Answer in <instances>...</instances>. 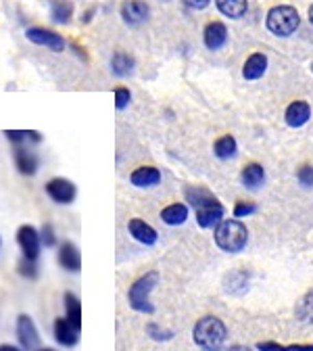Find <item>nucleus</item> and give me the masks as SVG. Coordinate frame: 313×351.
<instances>
[{
  "label": "nucleus",
  "mask_w": 313,
  "mask_h": 351,
  "mask_svg": "<svg viewBox=\"0 0 313 351\" xmlns=\"http://www.w3.org/2000/svg\"><path fill=\"white\" fill-rule=\"evenodd\" d=\"M186 199L197 211V222L201 228H213L223 219V205L207 189H188Z\"/></svg>",
  "instance_id": "nucleus-1"
},
{
  "label": "nucleus",
  "mask_w": 313,
  "mask_h": 351,
  "mask_svg": "<svg viewBox=\"0 0 313 351\" xmlns=\"http://www.w3.org/2000/svg\"><path fill=\"white\" fill-rule=\"evenodd\" d=\"M226 339H228V328L215 316L201 318L192 328V341L203 351H221Z\"/></svg>",
  "instance_id": "nucleus-2"
},
{
  "label": "nucleus",
  "mask_w": 313,
  "mask_h": 351,
  "mask_svg": "<svg viewBox=\"0 0 313 351\" xmlns=\"http://www.w3.org/2000/svg\"><path fill=\"white\" fill-rule=\"evenodd\" d=\"M249 243L247 226L238 219H221L215 226V245L226 253H240Z\"/></svg>",
  "instance_id": "nucleus-3"
},
{
  "label": "nucleus",
  "mask_w": 313,
  "mask_h": 351,
  "mask_svg": "<svg viewBox=\"0 0 313 351\" xmlns=\"http://www.w3.org/2000/svg\"><path fill=\"white\" fill-rule=\"evenodd\" d=\"M159 282V274L157 272H147L140 278H136L132 282L129 291H127V301L129 307L138 314H155V305L151 303V293L155 291Z\"/></svg>",
  "instance_id": "nucleus-4"
},
{
  "label": "nucleus",
  "mask_w": 313,
  "mask_h": 351,
  "mask_svg": "<svg viewBox=\"0 0 313 351\" xmlns=\"http://www.w3.org/2000/svg\"><path fill=\"white\" fill-rule=\"evenodd\" d=\"M299 13L297 9L282 5V7H274L270 13H267V29H270L274 36H290L297 27H299Z\"/></svg>",
  "instance_id": "nucleus-5"
},
{
  "label": "nucleus",
  "mask_w": 313,
  "mask_h": 351,
  "mask_svg": "<svg viewBox=\"0 0 313 351\" xmlns=\"http://www.w3.org/2000/svg\"><path fill=\"white\" fill-rule=\"evenodd\" d=\"M15 332H17L19 347L23 351H36L40 347V330H38L36 322L32 320V316L19 314L17 322H15Z\"/></svg>",
  "instance_id": "nucleus-6"
},
{
  "label": "nucleus",
  "mask_w": 313,
  "mask_h": 351,
  "mask_svg": "<svg viewBox=\"0 0 313 351\" xmlns=\"http://www.w3.org/2000/svg\"><path fill=\"white\" fill-rule=\"evenodd\" d=\"M17 245L23 253V257L32 259V261H38L40 257V251H42V239H40V232L25 224L17 230Z\"/></svg>",
  "instance_id": "nucleus-7"
},
{
  "label": "nucleus",
  "mask_w": 313,
  "mask_h": 351,
  "mask_svg": "<svg viewBox=\"0 0 313 351\" xmlns=\"http://www.w3.org/2000/svg\"><path fill=\"white\" fill-rule=\"evenodd\" d=\"M44 189H47V195L59 205H69L77 197L75 184L71 180H67V178H53V180L47 182V186H44Z\"/></svg>",
  "instance_id": "nucleus-8"
},
{
  "label": "nucleus",
  "mask_w": 313,
  "mask_h": 351,
  "mask_svg": "<svg viewBox=\"0 0 313 351\" xmlns=\"http://www.w3.org/2000/svg\"><path fill=\"white\" fill-rule=\"evenodd\" d=\"M25 36H27L29 42L38 44V47H47V49H51V51H55V53H61V51L65 49V40H63V36H59L57 32L47 29V27H29V29L25 32Z\"/></svg>",
  "instance_id": "nucleus-9"
},
{
  "label": "nucleus",
  "mask_w": 313,
  "mask_h": 351,
  "mask_svg": "<svg viewBox=\"0 0 313 351\" xmlns=\"http://www.w3.org/2000/svg\"><path fill=\"white\" fill-rule=\"evenodd\" d=\"M149 15H151L149 5L142 3V0H125L121 5V19L132 27L142 25L149 19Z\"/></svg>",
  "instance_id": "nucleus-10"
},
{
  "label": "nucleus",
  "mask_w": 313,
  "mask_h": 351,
  "mask_svg": "<svg viewBox=\"0 0 313 351\" xmlns=\"http://www.w3.org/2000/svg\"><path fill=\"white\" fill-rule=\"evenodd\" d=\"M127 232L132 234V239H134V241L140 243V245H147V247H153V245L157 243V239H159L157 230H155L151 224H147L145 219H140V217L129 219Z\"/></svg>",
  "instance_id": "nucleus-11"
},
{
  "label": "nucleus",
  "mask_w": 313,
  "mask_h": 351,
  "mask_svg": "<svg viewBox=\"0 0 313 351\" xmlns=\"http://www.w3.org/2000/svg\"><path fill=\"white\" fill-rule=\"evenodd\" d=\"M57 261H59V266H61L65 272L75 274V272L82 270V255H79V249H77L73 243H69V241H65V243L59 247Z\"/></svg>",
  "instance_id": "nucleus-12"
},
{
  "label": "nucleus",
  "mask_w": 313,
  "mask_h": 351,
  "mask_svg": "<svg viewBox=\"0 0 313 351\" xmlns=\"http://www.w3.org/2000/svg\"><path fill=\"white\" fill-rule=\"evenodd\" d=\"M55 341L63 347H75L79 343V328L73 326L67 318H57L53 324Z\"/></svg>",
  "instance_id": "nucleus-13"
},
{
  "label": "nucleus",
  "mask_w": 313,
  "mask_h": 351,
  "mask_svg": "<svg viewBox=\"0 0 313 351\" xmlns=\"http://www.w3.org/2000/svg\"><path fill=\"white\" fill-rule=\"evenodd\" d=\"M129 182L138 189H151V186H157L161 182V171L153 165H140L132 171L129 176Z\"/></svg>",
  "instance_id": "nucleus-14"
},
{
  "label": "nucleus",
  "mask_w": 313,
  "mask_h": 351,
  "mask_svg": "<svg viewBox=\"0 0 313 351\" xmlns=\"http://www.w3.org/2000/svg\"><path fill=\"white\" fill-rule=\"evenodd\" d=\"M203 38H205V47L209 51H219L223 44H226V40H228V29H226V25H223V23L213 21V23H209L205 27V36Z\"/></svg>",
  "instance_id": "nucleus-15"
},
{
  "label": "nucleus",
  "mask_w": 313,
  "mask_h": 351,
  "mask_svg": "<svg viewBox=\"0 0 313 351\" xmlns=\"http://www.w3.org/2000/svg\"><path fill=\"white\" fill-rule=\"evenodd\" d=\"M309 117H311V107L305 101L290 103L288 109H286V115H284V119H286V123L290 128H303L309 121Z\"/></svg>",
  "instance_id": "nucleus-16"
},
{
  "label": "nucleus",
  "mask_w": 313,
  "mask_h": 351,
  "mask_svg": "<svg viewBox=\"0 0 313 351\" xmlns=\"http://www.w3.org/2000/svg\"><path fill=\"white\" fill-rule=\"evenodd\" d=\"M159 215L167 226H182L188 219V207L184 203H171L165 209H161Z\"/></svg>",
  "instance_id": "nucleus-17"
},
{
  "label": "nucleus",
  "mask_w": 313,
  "mask_h": 351,
  "mask_svg": "<svg viewBox=\"0 0 313 351\" xmlns=\"http://www.w3.org/2000/svg\"><path fill=\"white\" fill-rule=\"evenodd\" d=\"M13 155H15V165H17L19 173H23V176H34V173L38 171V157H36L34 153H29L25 147L17 145Z\"/></svg>",
  "instance_id": "nucleus-18"
},
{
  "label": "nucleus",
  "mask_w": 313,
  "mask_h": 351,
  "mask_svg": "<svg viewBox=\"0 0 313 351\" xmlns=\"http://www.w3.org/2000/svg\"><path fill=\"white\" fill-rule=\"evenodd\" d=\"M240 182L249 189V191H257L263 186L265 182V169L259 163H249L242 173H240Z\"/></svg>",
  "instance_id": "nucleus-19"
},
{
  "label": "nucleus",
  "mask_w": 313,
  "mask_h": 351,
  "mask_svg": "<svg viewBox=\"0 0 313 351\" xmlns=\"http://www.w3.org/2000/svg\"><path fill=\"white\" fill-rule=\"evenodd\" d=\"M265 69H267V57L263 53H253L242 67V75L245 80H259L265 73Z\"/></svg>",
  "instance_id": "nucleus-20"
},
{
  "label": "nucleus",
  "mask_w": 313,
  "mask_h": 351,
  "mask_svg": "<svg viewBox=\"0 0 313 351\" xmlns=\"http://www.w3.org/2000/svg\"><path fill=\"white\" fill-rule=\"evenodd\" d=\"M63 303H65V318L73 326L82 328V303H79V299L73 293H65Z\"/></svg>",
  "instance_id": "nucleus-21"
},
{
  "label": "nucleus",
  "mask_w": 313,
  "mask_h": 351,
  "mask_svg": "<svg viewBox=\"0 0 313 351\" xmlns=\"http://www.w3.org/2000/svg\"><path fill=\"white\" fill-rule=\"evenodd\" d=\"M219 13H223L230 19H238L247 13V0H215Z\"/></svg>",
  "instance_id": "nucleus-22"
},
{
  "label": "nucleus",
  "mask_w": 313,
  "mask_h": 351,
  "mask_svg": "<svg viewBox=\"0 0 313 351\" xmlns=\"http://www.w3.org/2000/svg\"><path fill=\"white\" fill-rule=\"evenodd\" d=\"M226 291L232 295H240L249 291V274L245 270H234L226 276Z\"/></svg>",
  "instance_id": "nucleus-23"
},
{
  "label": "nucleus",
  "mask_w": 313,
  "mask_h": 351,
  "mask_svg": "<svg viewBox=\"0 0 313 351\" xmlns=\"http://www.w3.org/2000/svg\"><path fill=\"white\" fill-rule=\"evenodd\" d=\"M134 59L127 55V53H115L113 55V59H111V69H113V73L115 75H119V77H125V75H129L132 71H134Z\"/></svg>",
  "instance_id": "nucleus-24"
},
{
  "label": "nucleus",
  "mask_w": 313,
  "mask_h": 351,
  "mask_svg": "<svg viewBox=\"0 0 313 351\" xmlns=\"http://www.w3.org/2000/svg\"><path fill=\"white\" fill-rule=\"evenodd\" d=\"M213 151H215L217 159H232V157L236 155L238 147H236L234 136H221V138H217V141H215Z\"/></svg>",
  "instance_id": "nucleus-25"
},
{
  "label": "nucleus",
  "mask_w": 313,
  "mask_h": 351,
  "mask_svg": "<svg viewBox=\"0 0 313 351\" xmlns=\"http://www.w3.org/2000/svg\"><path fill=\"white\" fill-rule=\"evenodd\" d=\"M297 320L303 324H313V291L307 293L299 303H297Z\"/></svg>",
  "instance_id": "nucleus-26"
},
{
  "label": "nucleus",
  "mask_w": 313,
  "mask_h": 351,
  "mask_svg": "<svg viewBox=\"0 0 313 351\" xmlns=\"http://www.w3.org/2000/svg\"><path fill=\"white\" fill-rule=\"evenodd\" d=\"M5 136L17 147V145H23L25 141H32V143H40L42 141V134L36 130H5Z\"/></svg>",
  "instance_id": "nucleus-27"
},
{
  "label": "nucleus",
  "mask_w": 313,
  "mask_h": 351,
  "mask_svg": "<svg viewBox=\"0 0 313 351\" xmlns=\"http://www.w3.org/2000/svg\"><path fill=\"white\" fill-rule=\"evenodd\" d=\"M73 15V5L69 0H55L53 3V21L55 23H69Z\"/></svg>",
  "instance_id": "nucleus-28"
},
{
  "label": "nucleus",
  "mask_w": 313,
  "mask_h": 351,
  "mask_svg": "<svg viewBox=\"0 0 313 351\" xmlns=\"http://www.w3.org/2000/svg\"><path fill=\"white\" fill-rule=\"evenodd\" d=\"M259 351H313V345H278V343H259Z\"/></svg>",
  "instance_id": "nucleus-29"
},
{
  "label": "nucleus",
  "mask_w": 313,
  "mask_h": 351,
  "mask_svg": "<svg viewBox=\"0 0 313 351\" xmlns=\"http://www.w3.org/2000/svg\"><path fill=\"white\" fill-rule=\"evenodd\" d=\"M17 272L23 278H27V280H36L38 278V263L32 261V259H27V257H21L19 266H17Z\"/></svg>",
  "instance_id": "nucleus-30"
},
{
  "label": "nucleus",
  "mask_w": 313,
  "mask_h": 351,
  "mask_svg": "<svg viewBox=\"0 0 313 351\" xmlns=\"http://www.w3.org/2000/svg\"><path fill=\"white\" fill-rule=\"evenodd\" d=\"M147 335H149L153 341H169V339H173V332H171V330H165V328H161V326L155 324V322H151V324L147 326Z\"/></svg>",
  "instance_id": "nucleus-31"
},
{
  "label": "nucleus",
  "mask_w": 313,
  "mask_h": 351,
  "mask_svg": "<svg viewBox=\"0 0 313 351\" xmlns=\"http://www.w3.org/2000/svg\"><path fill=\"white\" fill-rule=\"evenodd\" d=\"M297 178H299V184L303 189H311L313 186V167L311 165H303L299 171H297Z\"/></svg>",
  "instance_id": "nucleus-32"
},
{
  "label": "nucleus",
  "mask_w": 313,
  "mask_h": 351,
  "mask_svg": "<svg viewBox=\"0 0 313 351\" xmlns=\"http://www.w3.org/2000/svg\"><path fill=\"white\" fill-rule=\"evenodd\" d=\"M129 101H132V95H129V90L127 88H115V107H117V111H123L127 105H129Z\"/></svg>",
  "instance_id": "nucleus-33"
},
{
  "label": "nucleus",
  "mask_w": 313,
  "mask_h": 351,
  "mask_svg": "<svg viewBox=\"0 0 313 351\" xmlns=\"http://www.w3.org/2000/svg\"><path fill=\"white\" fill-rule=\"evenodd\" d=\"M40 239H42V245H47V247H55V245H57V234H55L53 224H44V226H42Z\"/></svg>",
  "instance_id": "nucleus-34"
},
{
  "label": "nucleus",
  "mask_w": 313,
  "mask_h": 351,
  "mask_svg": "<svg viewBox=\"0 0 313 351\" xmlns=\"http://www.w3.org/2000/svg\"><path fill=\"white\" fill-rule=\"evenodd\" d=\"M255 205L253 203H236V207H234V215L236 217H247V215H251V213H255Z\"/></svg>",
  "instance_id": "nucleus-35"
},
{
  "label": "nucleus",
  "mask_w": 313,
  "mask_h": 351,
  "mask_svg": "<svg viewBox=\"0 0 313 351\" xmlns=\"http://www.w3.org/2000/svg\"><path fill=\"white\" fill-rule=\"evenodd\" d=\"M182 3L188 7V9H195V11H201V9H205L211 0H182Z\"/></svg>",
  "instance_id": "nucleus-36"
},
{
  "label": "nucleus",
  "mask_w": 313,
  "mask_h": 351,
  "mask_svg": "<svg viewBox=\"0 0 313 351\" xmlns=\"http://www.w3.org/2000/svg\"><path fill=\"white\" fill-rule=\"evenodd\" d=\"M0 351H23V349L17 347V345H11V343H3V345H0Z\"/></svg>",
  "instance_id": "nucleus-37"
},
{
  "label": "nucleus",
  "mask_w": 313,
  "mask_h": 351,
  "mask_svg": "<svg viewBox=\"0 0 313 351\" xmlns=\"http://www.w3.org/2000/svg\"><path fill=\"white\" fill-rule=\"evenodd\" d=\"M226 351H253V349L247 347V345H232V347H228Z\"/></svg>",
  "instance_id": "nucleus-38"
},
{
  "label": "nucleus",
  "mask_w": 313,
  "mask_h": 351,
  "mask_svg": "<svg viewBox=\"0 0 313 351\" xmlns=\"http://www.w3.org/2000/svg\"><path fill=\"white\" fill-rule=\"evenodd\" d=\"M36 351H57V349H53V347H38Z\"/></svg>",
  "instance_id": "nucleus-39"
},
{
  "label": "nucleus",
  "mask_w": 313,
  "mask_h": 351,
  "mask_svg": "<svg viewBox=\"0 0 313 351\" xmlns=\"http://www.w3.org/2000/svg\"><path fill=\"white\" fill-rule=\"evenodd\" d=\"M309 21H311V25H313V7L309 9Z\"/></svg>",
  "instance_id": "nucleus-40"
},
{
  "label": "nucleus",
  "mask_w": 313,
  "mask_h": 351,
  "mask_svg": "<svg viewBox=\"0 0 313 351\" xmlns=\"http://www.w3.org/2000/svg\"><path fill=\"white\" fill-rule=\"evenodd\" d=\"M161 3H167V0H161Z\"/></svg>",
  "instance_id": "nucleus-41"
},
{
  "label": "nucleus",
  "mask_w": 313,
  "mask_h": 351,
  "mask_svg": "<svg viewBox=\"0 0 313 351\" xmlns=\"http://www.w3.org/2000/svg\"><path fill=\"white\" fill-rule=\"evenodd\" d=\"M0 245H3V239H0Z\"/></svg>",
  "instance_id": "nucleus-42"
},
{
  "label": "nucleus",
  "mask_w": 313,
  "mask_h": 351,
  "mask_svg": "<svg viewBox=\"0 0 313 351\" xmlns=\"http://www.w3.org/2000/svg\"><path fill=\"white\" fill-rule=\"evenodd\" d=\"M311 69H313V67H311Z\"/></svg>",
  "instance_id": "nucleus-43"
}]
</instances>
